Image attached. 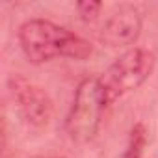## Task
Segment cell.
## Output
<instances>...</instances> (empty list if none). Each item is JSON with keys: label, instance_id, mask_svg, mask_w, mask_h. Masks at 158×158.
<instances>
[{"label": "cell", "instance_id": "1", "mask_svg": "<svg viewBox=\"0 0 158 158\" xmlns=\"http://www.w3.org/2000/svg\"><path fill=\"white\" fill-rule=\"evenodd\" d=\"M19 43L30 63L41 65L56 58L86 60L93 47L88 39L52 21L30 19L19 28Z\"/></svg>", "mask_w": 158, "mask_h": 158}, {"label": "cell", "instance_id": "2", "mask_svg": "<svg viewBox=\"0 0 158 158\" xmlns=\"http://www.w3.org/2000/svg\"><path fill=\"white\" fill-rule=\"evenodd\" d=\"M108 99L99 78H84L74 91L71 110L65 117V132L74 143H89L102 125Z\"/></svg>", "mask_w": 158, "mask_h": 158}, {"label": "cell", "instance_id": "3", "mask_svg": "<svg viewBox=\"0 0 158 158\" xmlns=\"http://www.w3.org/2000/svg\"><path fill=\"white\" fill-rule=\"evenodd\" d=\"M154 56L145 48H128L123 52L104 73L99 76L108 104L121 99L123 95L138 89L152 74Z\"/></svg>", "mask_w": 158, "mask_h": 158}, {"label": "cell", "instance_id": "4", "mask_svg": "<svg viewBox=\"0 0 158 158\" xmlns=\"http://www.w3.org/2000/svg\"><path fill=\"white\" fill-rule=\"evenodd\" d=\"M10 95L15 102V108L23 119L32 127H47L52 117V101L48 93L28 78L15 74L8 82Z\"/></svg>", "mask_w": 158, "mask_h": 158}, {"label": "cell", "instance_id": "5", "mask_svg": "<svg viewBox=\"0 0 158 158\" xmlns=\"http://www.w3.org/2000/svg\"><path fill=\"white\" fill-rule=\"evenodd\" d=\"M141 34V15L134 6H119L108 15L101 30V41L112 48L136 43Z\"/></svg>", "mask_w": 158, "mask_h": 158}, {"label": "cell", "instance_id": "6", "mask_svg": "<svg viewBox=\"0 0 158 158\" xmlns=\"http://www.w3.org/2000/svg\"><path fill=\"white\" fill-rule=\"evenodd\" d=\"M145 145H147V130L143 123H136L128 134V141L121 158H143Z\"/></svg>", "mask_w": 158, "mask_h": 158}, {"label": "cell", "instance_id": "7", "mask_svg": "<svg viewBox=\"0 0 158 158\" xmlns=\"http://www.w3.org/2000/svg\"><path fill=\"white\" fill-rule=\"evenodd\" d=\"M76 10H78V15L82 17V21L86 23H93L101 10H102V4L101 2H93V0H86V2H78L76 4Z\"/></svg>", "mask_w": 158, "mask_h": 158}, {"label": "cell", "instance_id": "8", "mask_svg": "<svg viewBox=\"0 0 158 158\" xmlns=\"http://www.w3.org/2000/svg\"><path fill=\"white\" fill-rule=\"evenodd\" d=\"M37 158H65V156H37Z\"/></svg>", "mask_w": 158, "mask_h": 158}]
</instances>
